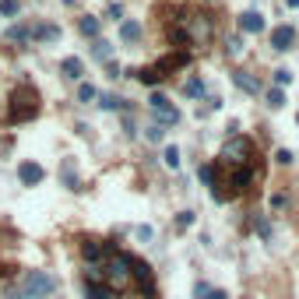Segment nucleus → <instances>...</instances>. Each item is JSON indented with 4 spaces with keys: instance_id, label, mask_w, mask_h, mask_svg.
I'll use <instances>...</instances> for the list:
<instances>
[{
    "instance_id": "nucleus-41",
    "label": "nucleus",
    "mask_w": 299,
    "mask_h": 299,
    "mask_svg": "<svg viewBox=\"0 0 299 299\" xmlns=\"http://www.w3.org/2000/svg\"><path fill=\"white\" fill-rule=\"evenodd\" d=\"M285 4H289V7H299V0H285Z\"/></svg>"
},
{
    "instance_id": "nucleus-26",
    "label": "nucleus",
    "mask_w": 299,
    "mask_h": 299,
    "mask_svg": "<svg viewBox=\"0 0 299 299\" xmlns=\"http://www.w3.org/2000/svg\"><path fill=\"white\" fill-rule=\"evenodd\" d=\"M145 137H148V141H155V145H158V141L166 137V127H162V123H151V127H145Z\"/></svg>"
},
{
    "instance_id": "nucleus-38",
    "label": "nucleus",
    "mask_w": 299,
    "mask_h": 299,
    "mask_svg": "<svg viewBox=\"0 0 299 299\" xmlns=\"http://www.w3.org/2000/svg\"><path fill=\"white\" fill-rule=\"evenodd\" d=\"M274 162L289 166V162H292V151H289V148H278V151H274Z\"/></svg>"
},
{
    "instance_id": "nucleus-40",
    "label": "nucleus",
    "mask_w": 299,
    "mask_h": 299,
    "mask_svg": "<svg viewBox=\"0 0 299 299\" xmlns=\"http://www.w3.org/2000/svg\"><path fill=\"white\" fill-rule=\"evenodd\" d=\"M211 299H229V292H222V289H211Z\"/></svg>"
},
{
    "instance_id": "nucleus-37",
    "label": "nucleus",
    "mask_w": 299,
    "mask_h": 299,
    "mask_svg": "<svg viewBox=\"0 0 299 299\" xmlns=\"http://www.w3.org/2000/svg\"><path fill=\"white\" fill-rule=\"evenodd\" d=\"M106 18H109V21H120V18H123V7H120V4H109V7H106Z\"/></svg>"
},
{
    "instance_id": "nucleus-1",
    "label": "nucleus",
    "mask_w": 299,
    "mask_h": 299,
    "mask_svg": "<svg viewBox=\"0 0 299 299\" xmlns=\"http://www.w3.org/2000/svg\"><path fill=\"white\" fill-rule=\"evenodd\" d=\"M35 113H39V95H35V88L18 85V88L11 91V102H7V123H25Z\"/></svg>"
},
{
    "instance_id": "nucleus-12",
    "label": "nucleus",
    "mask_w": 299,
    "mask_h": 299,
    "mask_svg": "<svg viewBox=\"0 0 299 299\" xmlns=\"http://www.w3.org/2000/svg\"><path fill=\"white\" fill-rule=\"evenodd\" d=\"M120 39H123V42H137V39H141V21L123 18V21H120Z\"/></svg>"
},
{
    "instance_id": "nucleus-3",
    "label": "nucleus",
    "mask_w": 299,
    "mask_h": 299,
    "mask_svg": "<svg viewBox=\"0 0 299 299\" xmlns=\"http://www.w3.org/2000/svg\"><path fill=\"white\" fill-rule=\"evenodd\" d=\"M18 289H25V292H32V296H50V292L57 289V278L46 274V271H21Z\"/></svg>"
},
{
    "instance_id": "nucleus-25",
    "label": "nucleus",
    "mask_w": 299,
    "mask_h": 299,
    "mask_svg": "<svg viewBox=\"0 0 299 299\" xmlns=\"http://www.w3.org/2000/svg\"><path fill=\"white\" fill-rule=\"evenodd\" d=\"M99 106L113 113V109H123V99H117V95H99Z\"/></svg>"
},
{
    "instance_id": "nucleus-22",
    "label": "nucleus",
    "mask_w": 299,
    "mask_h": 299,
    "mask_svg": "<svg viewBox=\"0 0 299 299\" xmlns=\"http://www.w3.org/2000/svg\"><path fill=\"white\" fill-rule=\"evenodd\" d=\"M91 57H95V60H109V57H113V42H106V39H95V50H91Z\"/></svg>"
},
{
    "instance_id": "nucleus-4",
    "label": "nucleus",
    "mask_w": 299,
    "mask_h": 299,
    "mask_svg": "<svg viewBox=\"0 0 299 299\" xmlns=\"http://www.w3.org/2000/svg\"><path fill=\"white\" fill-rule=\"evenodd\" d=\"M250 155H254V141H250V137H243V134L229 137V141H225V148H222V158H225L229 166H250Z\"/></svg>"
},
{
    "instance_id": "nucleus-27",
    "label": "nucleus",
    "mask_w": 299,
    "mask_h": 299,
    "mask_svg": "<svg viewBox=\"0 0 299 299\" xmlns=\"http://www.w3.org/2000/svg\"><path fill=\"white\" fill-rule=\"evenodd\" d=\"M268 106H271V109H282V106H285V91H282V88H271L268 91Z\"/></svg>"
},
{
    "instance_id": "nucleus-11",
    "label": "nucleus",
    "mask_w": 299,
    "mask_h": 299,
    "mask_svg": "<svg viewBox=\"0 0 299 299\" xmlns=\"http://www.w3.org/2000/svg\"><path fill=\"white\" fill-rule=\"evenodd\" d=\"M60 71H63V78H71V81H81V78H85V63L78 57H67L60 63Z\"/></svg>"
},
{
    "instance_id": "nucleus-39",
    "label": "nucleus",
    "mask_w": 299,
    "mask_h": 299,
    "mask_svg": "<svg viewBox=\"0 0 299 299\" xmlns=\"http://www.w3.org/2000/svg\"><path fill=\"white\" fill-rule=\"evenodd\" d=\"M155 236V229H151V225H137V239H141V243H145V239H151Z\"/></svg>"
},
{
    "instance_id": "nucleus-18",
    "label": "nucleus",
    "mask_w": 299,
    "mask_h": 299,
    "mask_svg": "<svg viewBox=\"0 0 299 299\" xmlns=\"http://www.w3.org/2000/svg\"><path fill=\"white\" fill-rule=\"evenodd\" d=\"M32 39H39V42H57L60 29L57 25H39V29H32Z\"/></svg>"
},
{
    "instance_id": "nucleus-21",
    "label": "nucleus",
    "mask_w": 299,
    "mask_h": 299,
    "mask_svg": "<svg viewBox=\"0 0 299 299\" xmlns=\"http://www.w3.org/2000/svg\"><path fill=\"white\" fill-rule=\"evenodd\" d=\"M4 35H7L11 42H25V39H32V29L29 25H14V29H7Z\"/></svg>"
},
{
    "instance_id": "nucleus-2",
    "label": "nucleus",
    "mask_w": 299,
    "mask_h": 299,
    "mask_svg": "<svg viewBox=\"0 0 299 299\" xmlns=\"http://www.w3.org/2000/svg\"><path fill=\"white\" fill-rule=\"evenodd\" d=\"M176 25L183 29V35H187L190 46H204V42H211V21L204 18V14H183V11H179Z\"/></svg>"
},
{
    "instance_id": "nucleus-9",
    "label": "nucleus",
    "mask_w": 299,
    "mask_h": 299,
    "mask_svg": "<svg viewBox=\"0 0 299 299\" xmlns=\"http://www.w3.org/2000/svg\"><path fill=\"white\" fill-rule=\"evenodd\" d=\"M239 29L243 32H264V14L261 11H243L239 14Z\"/></svg>"
},
{
    "instance_id": "nucleus-33",
    "label": "nucleus",
    "mask_w": 299,
    "mask_h": 299,
    "mask_svg": "<svg viewBox=\"0 0 299 299\" xmlns=\"http://www.w3.org/2000/svg\"><path fill=\"white\" fill-rule=\"evenodd\" d=\"M225 50H229V57H239V53H243V39H239V35H233V39L225 42Z\"/></svg>"
},
{
    "instance_id": "nucleus-8",
    "label": "nucleus",
    "mask_w": 299,
    "mask_h": 299,
    "mask_svg": "<svg viewBox=\"0 0 299 299\" xmlns=\"http://www.w3.org/2000/svg\"><path fill=\"white\" fill-rule=\"evenodd\" d=\"M42 176H46V169H42L39 162H21V166H18V179H21L25 187H35V183H42Z\"/></svg>"
},
{
    "instance_id": "nucleus-28",
    "label": "nucleus",
    "mask_w": 299,
    "mask_h": 299,
    "mask_svg": "<svg viewBox=\"0 0 299 299\" xmlns=\"http://www.w3.org/2000/svg\"><path fill=\"white\" fill-rule=\"evenodd\" d=\"M18 11H21V7H18V0H0V14H4V18H14Z\"/></svg>"
},
{
    "instance_id": "nucleus-36",
    "label": "nucleus",
    "mask_w": 299,
    "mask_h": 299,
    "mask_svg": "<svg viewBox=\"0 0 299 299\" xmlns=\"http://www.w3.org/2000/svg\"><path fill=\"white\" fill-rule=\"evenodd\" d=\"M176 225H179V229H190V225H194V211H179Z\"/></svg>"
},
{
    "instance_id": "nucleus-5",
    "label": "nucleus",
    "mask_w": 299,
    "mask_h": 299,
    "mask_svg": "<svg viewBox=\"0 0 299 299\" xmlns=\"http://www.w3.org/2000/svg\"><path fill=\"white\" fill-rule=\"evenodd\" d=\"M148 109L158 117V123H162V127L179 123V109L169 102V99H166V95H162V91H151V95H148Z\"/></svg>"
},
{
    "instance_id": "nucleus-42",
    "label": "nucleus",
    "mask_w": 299,
    "mask_h": 299,
    "mask_svg": "<svg viewBox=\"0 0 299 299\" xmlns=\"http://www.w3.org/2000/svg\"><path fill=\"white\" fill-rule=\"evenodd\" d=\"M296 123H299V113H296Z\"/></svg>"
},
{
    "instance_id": "nucleus-23",
    "label": "nucleus",
    "mask_w": 299,
    "mask_h": 299,
    "mask_svg": "<svg viewBox=\"0 0 299 299\" xmlns=\"http://www.w3.org/2000/svg\"><path fill=\"white\" fill-rule=\"evenodd\" d=\"M78 32H81V35H91V39H95V35H99V18H81V21H78Z\"/></svg>"
},
{
    "instance_id": "nucleus-29",
    "label": "nucleus",
    "mask_w": 299,
    "mask_h": 299,
    "mask_svg": "<svg viewBox=\"0 0 299 299\" xmlns=\"http://www.w3.org/2000/svg\"><path fill=\"white\" fill-rule=\"evenodd\" d=\"M95 99H99V91L91 88V85H81L78 88V102H95Z\"/></svg>"
},
{
    "instance_id": "nucleus-10",
    "label": "nucleus",
    "mask_w": 299,
    "mask_h": 299,
    "mask_svg": "<svg viewBox=\"0 0 299 299\" xmlns=\"http://www.w3.org/2000/svg\"><path fill=\"white\" fill-rule=\"evenodd\" d=\"M81 257H85L88 264H99V261L106 257V246H102L99 239H85V243H81Z\"/></svg>"
},
{
    "instance_id": "nucleus-20",
    "label": "nucleus",
    "mask_w": 299,
    "mask_h": 299,
    "mask_svg": "<svg viewBox=\"0 0 299 299\" xmlns=\"http://www.w3.org/2000/svg\"><path fill=\"white\" fill-rule=\"evenodd\" d=\"M183 91H187V95H190V99H201V95H204V91H208V85H204V81H201V78H190V81H187V85H183Z\"/></svg>"
},
{
    "instance_id": "nucleus-24",
    "label": "nucleus",
    "mask_w": 299,
    "mask_h": 299,
    "mask_svg": "<svg viewBox=\"0 0 299 299\" xmlns=\"http://www.w3.org/2000/svg\"><path fill=\"white\" fill-rule=\"evenodd\" d=\"M137 81H141V85H158V81H162V74H158V71H155V67H148V71H137Z\"/></svg>"
},
{
    "instance_id": "nucleus-17",
    "label": "nucleus",
    "mask_w": 299,
    "mask_h": 299,
    "mask_svg": "<svg viewBox=\"0 0 299 299\" xmlns=\"http://www.w3.org/2000/svg\"><path fill=\"white\" fill-rule=\"evenodd\" d=\"M130 274H134L141 285H148L151 289V268L145 264V261H134V257H130Z\"/></svg>"
},
{
    "instance_id": "nucleus-32",
    "label": "nucleus",
    "mask_w": 299,
    "mask_h": 299,
    "mask_svg": "<svg viewBox=\"0 0 299 299\" xmlns=\"http://www.w3.org/2000/svg\"><path fill=\"white\" fill-rule=\"evenodd\" d=\"M292 85V74L289 71H274V88H289Z\"/></svg>"
},
{
    "instance_id": "nucleus-31",
    "label": "nucleus",
    "mask_w": 299,
    "mask_h": 299,
    "mask_svg": "<svg viewBox=\"0 0 299 299\" xmlns=\"http://www.w3.org/2000/svg\"><path fill=\"white\" fill-rule=\"evenodd\" d=\"M4 299H42V296H32V292H25V289H18V285H14V289H7V292H4Z\"/></svg>"
},
{
    "instance_id": "nucleus-19",
    "label": "nucleus",
    "mask_w": 299,
    "mask_h": 299,
    "mask_svg": "<svg viewBox=\"0 0 299 299\" xmlns=\"http://www.w3.org/2000/svg\"><path fill=\"white\" fill-rule=\"evenodd\" d=\"M162 166L166 169H179V148L176 145H166L162 148Z\"/></svg>"
},
{
    "instance_id": "nucleus-16",
    "label": "nucleus",
    "mask_w": 299,
    "mask_h": 299,
    "mask_svg": "<svg viewBox=\"0 0 299 299\" xmlns=\"http://www.w3.org/2000/svg\"><path fill=\"white\" fill-rule=\"evenodd\" d=\"M233 81H236L243 91H250V95H257V91H261V81H257V78H250L246 71H236V74H233Z\"/></svg>"
},
{
    "instance_id": "nucleus-35",
    "label": "nucleus",
    "mask_w": 299,
    "mask_h": 299,
    "mask_svg": "<svg viewBox=\"0 0 299 299\" xmlns=\"http://www.w3.org/2000/svg\"><path fill=\"white\" fill-rule=\"evenodd\" d=\"M254 225H257V233H261V239H271V222H268V218H257Z\"/></svg>"
},
{
    "instance_id": "nucleus-30",
    "label": "nucleus",
    "mask_w": 299,
    "mask_h": 299,
    "mask_svg": "<svg viewBox=\"0 0 299 299\" xmlns=\"http://www.w3.org/2000/svg\"><path fill=\"white\" fill-rule=\"evenodd\" d=\"M197 179L208 183V187H215V166H201V169H197Z\"/></svg>"
},
{
    "instance_id": "nucleus-6",
    "label": "nucleus",
    "mask_w": 299,
    "mask_h": 299,
    "mask_svg": "<svg viewBox=\"0 0 299 299\" xmlns=\"http://www.w3.org/2000/svg\"><path fill=\"white\" fill-rule=\"evenodd\" d=\"M102 278H106L109 285H123V282L130 278V257H127V254H113L109 264H106V271H102Z\"/></svg>"
},
{
    "instance_id": "nucleus-15",
    "label": "nucleus",
    "mask_w": 299,
    "mask_h": 299,
    "mask_svg": "<svg viewBox=\"0 0 299 299\" xmlns=\"http://www.w3.org/2000/svg\"><path fill=\"white\" fill-rule=\"evenodd\" d=\"M85 299H117V296H113L109 285H102V282H88V285H85Z\"/></svg>"
},
{
    "instance_id": "nucleus-13",
    "label": "nucleus",
    "mask_w": 299,
    "mask_h": 299,
    "mask_svg": "<svg viewBox=\"0 0 299 299\" xmlns=\"http://www.w3.org/2000/svg\"><path fill=\"white\" fill-rule=\"evenodd\" d=\"M250 179H254V169L250 166H236V173H233V194H243L250 187Z\"/></svg>"
},
{
    "instance_id": "nucleus-34",
    "label": "nucleus",
    "mask_w": 299,
    "mask_h": 299,
    "mask_svg": "<svg viewBox=\"0 0 299 299\" xmlns=\"http://www.w3.org/2000/svg\"><path fill=\"white\" fill-rule=\"evenodd\" d=\"M194 299H211V285L208 282H197V285H194Z\"/></svg>"
},
{
    "instance_id": "nucleus-14",
    "label": "nucleus",
    "mask_w": 299,
    "mask_h": 299,
    "mask_svg": "<svg viewBox=\"0 0 299 299\" xmlns=\"http://www.w3.org/2000/svg\"><path fill=\"white\" fill-rule=\"evenodd\" d=\"M60 176H63V183H67V190H74V194L81 190V179H78V173H74V162H71V158L60 166Z\"/></svg>"
},
{
    "instance_id": "nucleus-7",
    "label": "nucleus",
    "mask_w": 299,
    "mask_h": 299,
    "mask_svg": "<svg viewBox=\"0 0 299 299\" xmlns=\"http://www.w3.org/2000/svg\"><path fill=\"white\" fill-rule=\"evenodd\" d=\"M292 42H296V29L292 25H278V29L271 32V50H292Z\"/></svg>"
}]
</instances>
